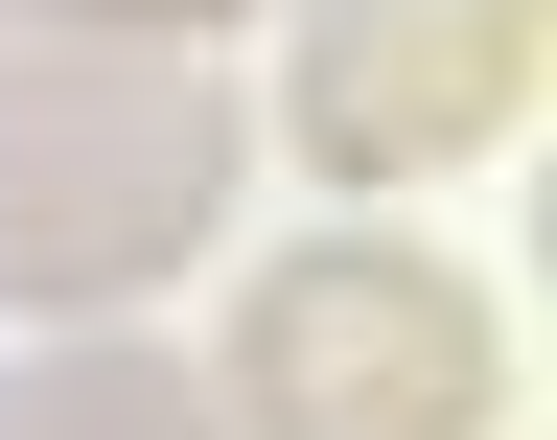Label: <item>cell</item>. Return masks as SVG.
Instances as JSON below:
<instances>
[{"label": "cell", "instance_id": "obj_1", "mask_svg": "<svg viewBox=\"0 0 557 440\" xmlns=\"http://www.w3.org/2000/svg\"><path fill=\"white\" fill-rule=\"evenodd\" d=\"M233 93H209L186 47H24L0 70V302L47 325H116L139 278L209 255V209H233Z\"/></svg>", "mask_w": 557, "mask_h": 440}, {"label": "cell", "instance_id": "obj_2", "mask_svg": "<svg viewBox=\"0 0 557 440\" xmlns=\"http://www.w3.org/2000/svg\"><path fill=\"white\" fill-rule=\"evenodd\" d=\"M511 325L395 232H302L209 348V440H487Z\"/></svg>", "mask_w": 557, "mask_h": 440}, {"label": "cell", "instance_id": "obj_3", "mask_svg": "<svg viewBox=\"0 0 557 440\" xmlns=\"http://www.w3.org/2000/svg\"><path fill=\"white\" fill-rule=\"evenodd\" d=\"M278 116H302L325 186H442L534 116V0H325Z\"/></svg>", "mask_w": 557, "mask_h": 440}, {"label": "cell", "instance_id": "obj_4", "mask_svg": "<svg viewBox=\"0 0 557 440\" xmlns=\"http://www.w3.org/2000/svg\"><path fill=\"white\" fill-rule=\"evenodd\" d=\"M0 440H209V372L139 348V325H47L0 372Z\"/></svg>", "mask_w": 557, "mask_h": 440}, {"label": "cell", "instance_id": "obj_5", "mask_svg": "<svg viewBox=\"0 0 557 440\" xmlns=\"http://www.w3.org/2000/svg\"><path fill=\"white\" fill-rule=\"evenodd\" d=\"M0 24H47V47H209V24H256V0H0Z\"/></svg>", "mask_w": 557, "mask_h": 440}]
</instances>
